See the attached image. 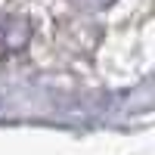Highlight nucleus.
Here are the masks:
<instances>
[{
	"label": "nucleus",
	"instance_id": "f257e3e1",
	"mask_svg": "<svg viewBox=\"0 0 155 155\" xmlns=\"http://www.w3.org/2000/svg\"><path fill=\"white\" fill-rule=\"evenodd\" d=\"M78 3H90V0H78ZM99 3H106V0H96V6H99Z\"/></svg>",
	"mask_w": 155,
	"mask_h": 155
}]
</instances>
